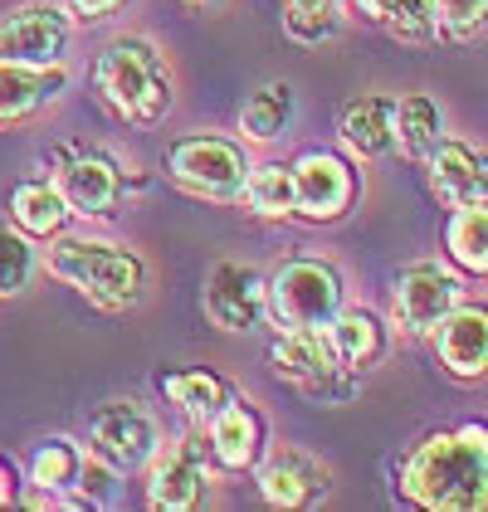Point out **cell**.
<instances>
[{"label": "cell", "mask_w": 488, "mask_h": 512, "mask_svg": "<svg viewBox=\"0 0 488 512\" xmlns=\"http://www.w3.org/2000/svg\"><path fill=\"white\" fill-rule=\"evenodd\" d=\"M396 493L425 512L488 508V420L430 430L396 464Z\"/></svg>", "instance_id": "cell-1"}, {"label": "cell", "mask_w": 488, "mask_h": 512, "mask_svg": "<svg viewBox=\"0 0 488 512\" xmlns=\"http://www.w3.org/2000/svg\"><path fill=\"white\" fill-rule=\"evenodd\" d=\"M44 264H49V274L59 283H69L98 313H127L147 293V259L137 249L118 244V239L69 235L64 230V235L49 239Z\"/></svg>", "instance_id": "cell-2"}, {"label": "cell", "mask_w": 488, "mask_h": 512, "mask_svg": "<svg viewBox=\"0 0 488 512\" xmlns=\"http://www.w3.org/2000/svg\"><path fill=\"white\" fill-rule=\"evenodd\" d=\"M93 93L127 127H157L176 103L162 49L142 35H122L93 59Z\"/></svg>", "instance_id": "cell-3"}, {"label": "cell", "mask_w": 488, "mask_h": 512, "mask_svg": "<svg viewBox=\"0 0 488 512\" xmlns=\"http://www.w3.org/2000/svg\"><path fill=\"white\" fill-rule=\"evenodd\" d=\"M249 166L254 161L244 152V142L220 137V132H186L162 152V171L171 186H181L196 200H220V205L240 200Z\"/></svg>", "instance_id": "cell-4"}, {"label": "cell", "mask_w": 488, "mask_h": 512, "mask_svg": "<svg viewBox=\"0 0 488 512\" xmlns=\"http://www.w3.org/2000/svg\"><path fill=\"white\" fill-rule=\"evenodd\" d=\"M269 322L279 327H327L347 303V278L327 259H284L274 274H264Z\"/></svg>", "instance_id": "cell-5"}, {"label": "cell", "mask_w": 488, "mask_h": 512, "mask_svg": "<svg viewBox=\"0 0 488 512\" xmlns=\"http://www.w3.org/2000/svg\"><path fill=\"white\" fill-rule=\"evenodd\" d=\"M157 444H162V425H157V415L142 400L118 395V400H103L88 415V454L103 459L122 478L147 469V459L157 454Z\"/></svg>", "instance_id": "cell-6"}, {"label": "cell", "mask_w": 488, "mask_h": 512, "mask_svg": "<svg viewBox=\"0 0 488 512\" xmlns=\"http://www.w3.org/2000/svg\"><path fill=\"white\" fill-rule=\"evenodd\" d=\"M269 366L279 381L298 386L313 400H347L357 381L337 366V352L323 327H279V337L269 342Z\"/></svg>", "instance_id": "cell-7"}, {"label": "cell", "mask_w": 488, "mask_h": 512, "mask_svg": "<svg viewBox=\"0 0 488 512\" xmlns=\"http://www.w3.org/2000/svg\"><path fill=\"white\" fill-rule=\"evenodd\" d=\"M288 176H293V215L308 225H337L362 191L357 166L327 147H308L303 157H293Z\"/></svg>", "instance_id": "cell-8"}, {"label": "cell", "mask_w": 488, "mask_h": 512, "mask_svg": "<svg viewBox=\"0 0 488 512\" xmlns=\"http://www.w3.org/2000/svg\"><path fill=\"white\" fill-rule=\"evenodd\" d=\"M464 298V274L449 259H415L391 283V322L406 337H430V327Z\"/></svg>", "instance_id": "cell-9"}, {"label": "cell", "mask_w": 488, "mask_h": 512, "mask_svg": "<svg viewBox=\"0 0 488 512\" xmlns=\"http://www.w3.org/2000/svg\"><path fill=\"white\" fill-rule=\"evenodd\" d=\"M210 454L201 434H181L171 444H157L147 459V508L157 512H196L210 498Z\"/></svg>", "instance_id": "cell-10"}, {"label": "cell", "mask_w": 488, "mask_h": 512, "mask_svg": "<svg viewBox=\"0 0 488 512\" xmlns=\"http://www.w3.org/2000/svg\"><path fill=\"white\" fill-rule=\"evenodd\" d=\"M49 181L59 186V196L69 200V210L83 215V220H108V215H118L122 191H127L122 166L108 157V152H98V147H59Z\"/></svg>", "instance_id": "cell-11"}, {"label": "cell", "mask_w": 488, "mask_h": 512, "mask_svg": "<svg viewBox=\"0 0 488 512\" xmlns=\"http://www.w3.org/2000/svg\"><path fill=\"white\" fill-rule=\"evenodd\" d=\"M74 15L54 0H30L0 15V64H64Z\"/></svg>", "instance_id": "cell-12"}, {"label": "cell", "mask_w": 488, "mask_h": 512, "mask_svg": "<svg viewBox=\"0 0 488 512\" xmlns=\"http://www.w3.org/2000/svg\"><path fill=\"white\" fill-rule=\"evenodd\" d=\"M249 473H254V483H259V498H264L269 508H284V512H308L332 493V469H327L318 454L298 449V444L264 449L259 464Z\"/></svg>", "instance_id": "cell-13"}, {"label": "cell", "mask_w": 488, "mask_h": 512, "mask_svg": "<svg viewBox=\"0 0 488 512\" xmlns=\"http://www.w3.org/2000/svg\"><path fill=\"white\" fill-rule=\"evenodd\" d=\"M201 308L220 332H259L269 322L264 274L254 264H235V259L210 264V274L201 283Z\"/></svg>", "instance_id": "cell-14"}, {"label": "cell", "mask_w": 488, "mask_h": 512, "mask_svg": "<svg viewBox=\"0 0 488 512\" xmlns=\"http://www.w3.org/2000/svg\"><path fill=\"white\" fill-rule=\"evenodd\" d=\"M201 430H205L201 439H205L210 464L225 473H249L259 464V454L269 449V420H264V410H259L254 400H244V395H230Z\"/></svg>", "instance_id": "cell-15"}, {"label": "cell", "mask_w": 488, "mask_h": 512, "mask_svg": "<svg viewBox=\"0 0 488 512\" xmlns=\"http://www.w3.org/2000/svg\"><path fill=\"white\" fill-rule=\"evenodd\" d=\"M83 459H88V449L79 439H69V434L40 439L30 464H25V488L30 493H20V503L25 508H79Z\"/></svg>", "instance_id": "cell-16"}, {"label": "cell", "mask_w": 488, "mask_h": 512, "mask_svg": "<svg viewBox=\"0 0 488 512\" xmlns=\"http://www.w3.org/2000/svg\"><path fill=\"white\" fill-rule=\"evenodd\" d=\"M435 356L454 381H484L488 376V303H454L435 327Z\"/></svg>", "instance_id": "cell-17"}, {"label": "cell", "mask_w": 488, "mask_h": 512, "mask_svg": "<svg viewBox=\"0 0 488 512\" xmlns=\"http://www.w3.org/2000/svg\"><path fill=\"white\" fill-rule=\"evenodd\" d=\"M425 181L449 210L479 205V200H488V152L459 142V137H440L435 152L425 157Z\"/></svg>", "instance_id": "cell-18"}, {"label": "cell", "mask_w": 488, "mask_h": 512, "mask_svg": "<svg viewBox=\"0 0 488 512\" xmlns=\"http://www.w3.org/2000/svg\"><path fill=\"white\" fill-rule=\"evenodd\" d=\"M69 88V64H0V132L40 118Z\"/></svg>", "instance_id": "cell-19"}, {"label": "cell", "mask_w": 488, "mask_h": 512, "mask_svg": "<svg viewBox=\"0 0 488 512\" xmlns=\"http://www.w3.org/2000/svg\"><path fill=\"white\" fill-rule=\"evenodd\" d=\"M323 332H327V342H332V352H337V366H342L347 376L376 371V366L386 361V352H391V327L371 313V308H347V303H342V313L332 317Z\"/></svg>", "instance_id": "cell-20"}, {"label": "cell", "mask_w": 488, "mask_h": 512, "mask_svg": "<svg viewBox=\"0 0 488 512\" xmlns=\"http://www.w3.org/2000/svg\"><path fill=\"white\" fill-rule=\"evenodd\" d=\"M337 137L352 157L381 161L396 157V98L391 93H362L342 108L337 118Z\"/></svg>", "instance_id": "cell-21"}, {"label": "cell", "mask_w": 488, "mask_h": 512, "mask_svg": "<svg viewBox=\"0 0 488 512\" xmlns=\"http://www.w3.org/2000/svg\"><path fill=\"white\" fill-rule=\"evenodd\" d=\"M69 220H74V210H69V200L59 196V186L49 176H30V181H20L10 191V225L20 235H30L35 244L40 239L49 244L54 235H64Z\"/></svg>", "instance_id": "cell-22"}, {"label": "cell", "mask_w": 488, "mask_h": 512, "mask_svg": "<svg viewBox=\"0 0 488 512\" xmlns=\"http://www.w3.org/2000/svg\"><path fill=\"white\" fill-rule=\"evenodd\" d=\"M157 391L166 395V405H176L191 425H205L225 400H230V381L220 376V371H210V366H171L157 376Z\"/></svg>", "instance_id": "cell-23"}, {"label": "cell", "mask_w": 488, "mask_h": 512, "mask_svg": "<svg viewBox=\"0 0 488 512\" xmlns=\"http://www.w3.org/2000/svg\"><path fill=\"white\" fill-rule=\"evenodd\" d=\"M445 137V108L430 93H401L396 98V157L425 161Z\"/></svg>", "instance_id": "cell-24"}, {"label": "cell", "mask_w": 488, "mask_h": 512, "mask_svg": "<svg viewBox=\"0 0 488 512\" xmlns=\"http://www.w3.org/2000/svg\"><path fill=\"white\" fill-rule=\"evenodd\" d=\"M293 113H298V98H293V83L269 79L259 83L240 108V132L244 142H279L288 127H293Z\"/></svg>", "instance_id": "cell-25"}, {"label": "cell", "mask_w": 488, "mask_h": 512, "mask_svg": "<svg viewBox=\"0 0 488 512\" xmlns=\"http://www.w3.org/2000/svg\"><path fill=\"white\" fill-rule=\"evenodd\" d=\"M445 259L469 278H488V200L454 205L445 225Z\"/></svg>", "instance_id": "cell-26"}, {"label": "cell", "mask_w": 488, "mask_h": 512, "mask_svg": "<svg viewBox=\"0 0 488 512\" xmlns=\"http://www.w3.org/2000/svg\"><path fill=\"white\" fill-rule=\"evenodd\" d=\"M240 200L259 220H288L293 215V176L284 161H254L240 186Z\"/></svg>", "instance_id": "cell-27"}, {"label": "cell", "mask_w": 488, "mask_h": 512, "mask_svg": "<svg viewBox=\"0 0 488 512\" xmlns=\"http://www.w3.org/2000/svg\"><path fill=\"white\" fill-rule=\"evenodd\" d=\"M40 274L35 239L20 235L15 225H0V298H20Z\"/></svg>", "instance_id": "cell-28"}, {"label": "cell", "mask_w": 488, "mask_h": 512, "mask_svg": "<svg viewBox=\"0 0 488 512\" xmlns=\"http://www.w3.org/2000/svg\"><path fill=\"white\" fill-rule=\"evenodd\" d=\"M347 0H284V30L298 44H323L342 30Z\"/></svg>", "instance_id": "cell-29"}, {"label": "cell", "mask_w": 488, "mask_h": 512, "mask_svg": "<svg viewBox=\"0 0 488 512\" xmlns=\"http://www.w3.org/2000/svg\"><path fill=\"white\" fill-rule=\"evenodd\" d=\"M381 25L406 44L440 40V0H386Z\"/></svg>", "instance_id": "cell-30"}, {"label": "cell", "mask_w": 488, "mask_h": 512, "mask_svg": "<svg viewBox=\"0 0 488 512\" xmlns=\"http://www.w3.org/2000/svg\"><path fill=\"white\" fill-rule=\"evenodd\" d=\"M488 30V0H440V35L469 44Z\"/></svg>", "instance_id": "cell-31"}, {"label": "cell", "mask_w": 488, "mask_h": 512, "mask_svg": "<svg viewBox=\"0 0 488 512\" xmlns=\"http://www.w3.org/2000/svg\"><path fill=\"white\" fill-rule=\"evenodd\" d=\"M118 478L103 459H83V473H79V508H113L118 503Z\"/></svg>", "instance_id": "cell-32"}, {"label": "cell", "mask_w": 488, "mask_h": 512, "mask_svg": "<svg viewBox=\"0 0 488 512\" xmlns=\"http://www.w3.org/2000/svg\"><path fill=\"white\" fill-rule=\"evenodd\" d=\"M127 0H69V15L83 20V25H98V20H108V15H118Z\"/></svg>", "instance_id": "cell-33"}, {"label": "cell", "mask_w": 488, "mask_h": 512, "mask_svg": "<svg viewBox=\"0 0 488 512\" xmlns=\"http://www.w3.org/2000/svg\"><path fill=\"white\" fill-rule=\"evenodd\" d=\"M20 493H25V483H20V469L0 454V508H15L20 503Z\"/></svg>", "instance_id": "cell-34"}, {"label": "cell", "mask_w": 488, "mask_h": 512, "mask_svg": "<svg viewBox=\"0 0 488 512\" xmlns=\"http://www.w3.org/2000/svg\"><path fill=\"white\" fill-rule=\"evenodd\" d=\"M186 5H201V0H186Z\"/></svg>", "instance_id": "cell-35"}]
</instances>
